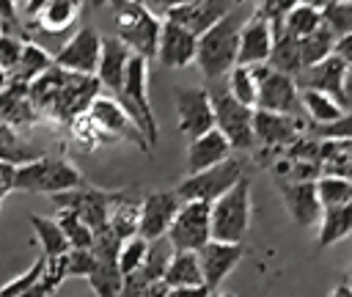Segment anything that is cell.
Segmentation results:
<instances>
[{
    "label": "cell",
    "mask_w": 352,
    "mask_h": 297,
    "mask_svg": "<svg viewBox=\"0 0 352 297\" xmlns=\"http://www.w3.org/2000/svg\"><path fill=\"white\" fill-rule=\"evenodd\" d=\"M99 96V80L88 74H74L60 66H50L41 77L28 85V99L36 110L55 116L60 121H74L88 110V104Z\"/></svg>",
    "instance_id": "cell-1"
},
{
    "label": "cell",
    "mask_w": 352,
    "mask_h": 297,
    "mask_svg": "<svg viewBox=\"0 0 352 297\" xmlns=\"http://www.w3.org/2000/svg\"><path fill=\"white\" fill-rule=\"evenodd\" d=\"M242 11L231 8L217 25H212L206 33L198 36V52L195 63L201 74L214 82L226 77L236 66V52H239V33H242Z\"/></svg>",
    "instance_id": "cell-2"
},
{
    "label": "cell",
    "mask_w": 352,
    "mask_h": 297,
    "mask_svg": "<svg viewBox=\"0 0 352 297\" xmlns=\"http://www.w3.org/2000/svg\"><path fill=\"white\" fill-rule=\"evenodd\" d=\"M107 6L113 14V36L124 41L132 55H140L146 60L154 58L162 19L143 0H110Z\"/></svg>",
    "instance_id": "cell-3"
},
{
    "label": "cell",
    "mask_w": 352,
    "mask_h": 297,
    "mask_svg": "<svg viewBox=\"0 0 352 297\" xmlns=\"http://www.w3.org/2000/svg\"><path fill=\"white\" fill-rule=\"evenodd\" d=\"M82 184H88V182L69 157L41 154L25 165H16V170H14V190H22V192L58 195V192H66V190H74Z\"/></svg>",
    "instance_id": "cell-4"
},
{
    "label": "cell",
    "mask_w": 352,
    "mask_h": 297,
    "mask_svg": "<svg viewBox=\"0 0 352 297\" xmlns=\"http://www.w3.org/2000/svg\"><path fill=\"white\" fill-rule=\"evenodd\" d=\"M116 99L124 104V110L140 126V132L146 135L148 146H154L160 140V126H157L154 107H151V99H148V60L146 58H140V55L129 58V66H126V74H124V85H121Z\"/></svg>",
    "instance_id": "cell-5"
},
{
    "label": "cell",
    "mask_w": 352,
    "mask_h": 297,
    "mask_svg": "<svg viewBox=\"0 0 352 297\" xmlns=\"http://www.w3.org/2000/svg\"><path fill=\"white\" fill-rule=\"evenodd\" d=\"M250 179L242 176L228 192L212 204V239L242 242L250 226Z\"/></svg>",
    "instance_id": "cell-6"
},
{
    "label": "cell",
    "mask_w": 352,
    "mask_h": 297,
    "mask_svg": "<svg viewBox=\"0 0 352 297\" xmlns=\"http://www.w3.org/2000/svg\"><path fill=\"white\" fill-rule=\"evenodd\" d=\"M165 239L173 250L198 253L212 239V204H206V201H182Z\"/></svg>",
    "instance_id": "cell-7"
},
{
    "label": "cell",
    "mask_w": 352,
    "mask_h": 297,
    "mask_svg": "<svg viewBox=\"0 0 352 297\" xmlns=\"http://www.w3.org/2000/svg\"><path fill=\"white\" fill-rule=\"evenodd\" d=\"M242 162L228 157L206 170H198V173H190L179 187H176V195L182 201H206V204H214L223 192H228L239 179H242Z\"/></svg>",
    "instance_id": "cell-8"
},
{
    "label": "cell",
    "mask_w": 352,
    "mask_h": 297,
    "mask_svg": "<svg viewBox=\"0 0 352 297\" xmlns=\"http://www.w3.org/2000/svg\"><path fill=\"white\" fill-rule=\"evenodd\" d=\"M124 195H126V192H110V190H99V187H94V184H82V187H74V190H66V192L52 195V204H55L58 209H72V212H77V214L88 223V228L96 234L99 228L107 226L113 206H116Z\"/></svg>",
    "instance_id": "cell-9"
},
{
    "label": "cell",
    "mask_w": 352,
    "mask_h": 297,
    "mask_svg": "<svg viewBox=\"0 0 352 297\" xmlns=\"http://www.w3.org/2000/svg\"><path fill=\"white\" fill-rule=\"evenodd\" d=\"M212 107H214V126L226 135L231 148H253L256 135H253V107L236 102L226 88L209 91Z\"/></svg>",
    "instance_id": "cell-10"
},
{
    "label": "cell",
    "mask_w": 352,
    "mask_h": 297,
    "mask_svg": "<svg viewBox=\"0 0 352 297\" xmlns=\"http://www.w3.org/2000/svg\"><path fill=\"white\" fill-rule=\"evenodd\" d=\"M253 74L258 80V99H256V110H267V113H280V116H294L302 110L300 104V88L297 80L270 69L267 63L253 66Z\"/></svg>",
    "instance_id": "cell-11"
},
{
    "label": "cell",
    "mask_w": 352,
    "mask_h": 297,
    "mask_svg": "<svg viewBox=\"0 0 352 297\" xmlns=\"http://www.w3.org/2000/svg\"><path fill=\"white\" fill-rule=\"evenodd\" d=\"M88 118L104 132V138H116V140H129L135 143L140 151H148V140L146 135L140 132V126L132 121V116L124 110V104L113 96V94H99L94 96V102L88 104Z\"/></svg>",
    "instance_id": "cell-12"
},
{
    "label": "cell",
    "mask_w": 352,
    "mask_h": 297,
    "mask_svg": "<svg viewBox=\"0 0 352 297\" xmlns=\"http://www.w3.org/2000/svg\"><path fill=\"white\" fill-rule=\"evenodd\" d=\"M173 102H176V124L179 132L187 135L190 140L214 129V107H212V96L206 88H176L173 91Z\"/></svg>",
    "instance_id": "cell-13"
},
{
    "label": "cell",
    "mask_w": 352,
    "mask_h": 297,
    "mask_svg": "<svg viewBox=\"0 0 352 297\" xmlns=\"http://www.w3.org/2000/svg\"><path fill=\"white\" fill-rule=\"evenodd\" d=\"M102 41L104 36L96 30V28H80L60 50L58 55L52 58L55 66L66 69V72H74V74H88V77H96V69H99V58H102Z\"/></svg>",
    "instance_id": "cell-14"
},
{
    "label": "cell",
    "mask_w": 352,
    "mask_h": 297,
    "mask_svg": "<svg viewBox=\"0 0 352 297\" xmlns=\"http://www.w3.org/2000/svg\"><path fill=\"white\" fill-rule=\"evenodd\" d=\"M182 206V198L176 195V190H157V192H148L143 201H140V209H138V234L146 239V242H154V239H162L176 217Z\"/></svg>",
    "instance_id": "cell-15"
},
{
    "label": "cell",
    "mask_w": 352,
    "mask_h": 297,
    "mask_svg": "<svg viewBox=\"0 0 352 297\" xmlns=\"http://www.w3.org/2000/svg\"><path fill=\"white\" fill-rule=\"evenodd\" d=\"M349 72L352 66L338 58L336 52L327 55L324 60L314 63L311 69H305V80H302V88H314V91H322L327 94L330 99H336L341 107H346V96H349Z\"/></svg>",
    "instance_id": "cell-16"
},
{
    "label": "cell",
    "mask_w": 352,
    "mask_h": 297,
    "mask_svg": "<svg viewBox=\"0 0 352 297\" xmlns=\"http://www.w3.org/2000/svg\"><path fill=\"white\" fill-rule=\"evenodd\" d=\"M242 256H245L242 242H217V239H209L198 250V264H201L204 286L209 292L220 289V283L231 275V270L242 261Z\"/></svg>",
    "instance_id": "cell-17"
},
{
    "label": "cell",
    "mask_w": 352,
    "mask_h": 297,
    "mask_svg": "<svg viewBox=\"0 0 352 297\" xmlns=\"http://www.w3.org/2000/svg\"><path fill=\"white\" fill-rule=\"evenodd\" d=\"M195 52H198V36H192L187 28H182L170 19H162L160 41H157L160 63L168 69H184V66L195 63Z\"/></svg>",
    "instance_id": "cell-18"
},
{
    "label": "cell",
    "mask_w": 352,
    "mask_h": 297,
    "mask_svg": "<svg viewBox=\"0 0 352 297\" xmlns=\"http://www.w3.org/2000/svg\"><path fill=\"white\" fill-rule=\"evenodd\" d=\"M275 44V30L272 22L264 14H253L239 33V52H236V63L239 66H261L270 60Z\"/></svg>",
    "instance_id": "cell-19"
},
{
    "label": "cell",
    "mask_w": 352,
    "mask_h": 297,
    "mask_svg": "<svg viewBox=\"0 0 352 297\" xmlns=\"http://www.w3.org/2000/svg\"><path fill=\"white\" fill-rule=\"evenodd\" d=\"M231 8H234V0H195V3H187V6L168 11L162 19H170L176 25L187 28L192 36H201L212 25H217Z\"/></svg>",
    "instance_id": "cell-20"
},
{
    "label": "cell",
    "mask_w": 352,
    "mask_h": 297,
    "mask_svg": "<svg viewBox=\"0 0 352 297\" xmlns=\"http://www.w3.org/2000/svg\"><path fill=\"white\" fill-rule=\"evenodd\" d=\"M129 58H132V50H129L124 41H118L116 36L104 38V41H102L99 69H96L99 88H104L107 94L118 96V91H121V85H124V74H126Z\"/></svg>",
    "instance_id": "cell-21"
},
{
    "label": "cell",
    "mask_w": 352,
    "mask_h": 297,
    "mask_svg": "<svg viewBox=\"0 0 352 297\" xmlns=\"http://www.w3.org/2000/svg\"><path fill=\"white\" fill-rule=\"evenodd\" d=\"M283 204L297 226H314L322 217V204L316 195V182H289L280 187Z\"/></svg>",
    "instance_id": "cell-22"
},
{
    "label": "cell",
    "mask_w": 352,
    "mask_h": 297,
    "mask_svg": "<svg viewBox=\"0 0 352 297\" xmlns=\"http://www.w3.org/2000/svg\"><path fill=\"white\" fill-rule=\"evenodd\" d=\"M228 157H231V143L226 140V135L217 126L204 132V135H198V138H192L190 146H187V168H190V173L206 170V168H212V165H217V162H223Z\"/></svg>",
    "instance_id": "cell-23"
},
{
    "label": "cell",
    "mask_w": 352,
    "mask_h": 297,
    "mask_svg": "<svg viewBox=\"0 0 352 297\" xmlns=\"http://www.w3.org/2000/svg\"><path fill=\"white\" fill-rule=\"evenodd\" d=\"M300 132V118L294 116H280V113H267V110H256L253 113V135L256 140L267 143V146H283L292 143Z\"/></svg>",
    "instance_id": "cell-24"
},
{
    "label": "cell",
    "mask_w": 352,
    "mask_h": 297,
    "mask_svg": "<svg viewBox=\"0 0 352 297\" xmlns=\"http://www.w3.org/2000/svg\"><path fill=\"white\" fill-rule=\"evenodd\" d=\"M80 6H82V0H50L30 19L38 25V30H44L50 36H58V33H66L77 22Z\"/></svg>",
    "instance_id": "cell-25"
},
{
    "label": "cell",
    "mask_w": 352,
    "mask_h": 297,
    "mask_svg": "<svg viewBox=\"0 0 352 297\" xmlns=\"http://www.w3.org/2000/svg\"><path fill=\"white\" fill-rule=\"evenodd\" d=\"M162 283L168 289H184V286H204L198 253L190 250H173L168 258V267L162 272Z\"/></svg>",
    "instance_id": "cell-26"
},
{
    "label": "cell",
    "mask_w": 352,
    "mask_h": 297,
    "mask_svg": "<svg viewBox=\"0 0 352 297\" xmlns=\"http://www.w3.org/2000/svg\"><path fill=\"white\" fill-rule=\"evenodd\" d=\"M352 234V201L322 209L319 217V248H330Z\"/></svg>",
    "instance_id": "cell-27"
},
{
    "label": "cell",
    "mask_w": 352,
    "mask_h": 297,
    "mask_svg": "<svg viewBox=\"0 0 352 297\" xmlns=\"http://www.w3.org/2000/svg\"><path fill=\"white\" fill-rule=\"evenodd\" d=\"M52 63H55V60L50 58V52H47L44 47H38L36 41H25L22 58H19V63L14 66V72H11L8 77H11V82L30 85V82H33L36 77H41Z\"/></svg>",
    "instance_id": "cell-28"
},
{
    "label": "cell",
    "mask_w": 352,
    "mask_h": 297,
    "mask_svg": "<svg viewBox=\"0 0 352 297\" xmlns=\"http://www.w3.org/2000/svg\"><path fill=\"white\" fill-rule=\"evenodd\" d=\"M322 25H324L322 6H316V3H302V0H300L297 6H292V8L286 11V16H283V22H280V30L289 33V36H294V38H302V36L319 30Z\"/></svg>",
    "instance_id": "cell-29"
},
{
    "label": "cell",
    "mask_w": 352,
    "mask_h": 297,
    "mask_svg": "<svg viewBox=\"0 0 352 297\" xmlns=\"http://www.w3.org/2000/svg\"><path fill=\"white\" fill-rule=\"evenodd\" d=\"M270 69L275 72H283L289 77H297L302 74V60H300V38L278 30L275 33V44H272V52H270V60H267Z\"/></svg>",
    "instance_id": "cell-30"
},
{
    "label": "cell",
    "mask_w": 352,
    "mask_h": 297,
    "mask_svg": "<svg viewBox=\"0 0 352 297\" xmlns=\"http://www.w3.org/2000/svg\"><path fill=\"white\" fill-rule=\"evenodd\" d=\"M300 104H302V113L314 121V126L330 124V121H336V118L344 116V107L336 99H330L327 94L314 91V88H302L300 91Z\"/></svg>",
    "instance_id": "cell-31"
},
{
    "label": "cell",
    "mask_w": 352,
    "mask_h": 297,
    "mask_svg": "<svg viewBox=\"0 0 352 297\" xmlns=\"http://www.w3.org/2000/svg\"><path fill=\"white\" fill-rule=\"evenodd\" d=\"M30 226L36 231V239L41 242V256L50 261V258H58L69 250V242L60 231V226L50 217H41V214H30Z\"/></svg>",
    "instance_id": "cell-32"
},
{
    "label": "cell",
    "mask_w": 352,
    "mask_h": 297,
    "mask_svg": "<svg viewBox=\"0 0 352 297\" xmlns=\"http://www.w3.org/2000/svg\"><path fill=\"white\" fill-rule=\"evenodd\" d=\"M333 50H336V36H333V30H330L327 25H322L319 30L302 36V38H300V60H302V72L311 69L314 63L324 60L327 55H333Z\"/></svg>",
    "instance_id": "cell-33"
},
{
    "label": "cell",
    "mask_w": 352,
    "mask_h": 297,
    "mask_svg": "<svg viewBox=\"0 0 352 297\" xmlns=\"http://www.w3.org/2000/svg\"><path fill=\"white\" fill-rule=\"evenodd\" d=\"M316 195H319L322 209L349 204L352 201V179L341 176V173H322L316 179Z\"/></svg>",
    "instance_id": "cell-34"
},
{
    "label": "cell",
    "mask_w": 352,
    "mask_h": 297,
    "mask_svg": "<svg viewBox=\"0 0 352 297\" xmlns=\"http://www.w3.org/2000/svg\"><path fill=\"white\" fill-rule=\"evenodd\" d=\"M226 80H228V85H226V91L236 99V102H242V104H248V107H253L256 110V99H258V80H256V74H253V66H234L228 74H226Z\"/></svg>",
    "instance_id": "cell-35"
},
{
    "label": "cell",
    "mask_w": 352,
    "mask_h": 297,
    "mask_svg": "<svg viewBox=\"0 0 352 297\" xmlns=\"http://www.w3.org/2000/svg\"><path fill=\"white\" fill-rule=\"evenodd\" d=\"M41 157L38 151H33L11 124L0 121V162H8V165H25L30 160Z\"/></svg>",
    "instance_id": "cell-36"
},
{
    "label": "cell",
    "mask_w": 352,
    "mask_h": 297,
    "mask_svg": "<svg viewBox=\"0 0 352 297\" xmlns=\"http://www.w3.org/2000/svg\"><path fill=\"white\" fill-rule=\"evenodd\" d=\"M55 223L60 226V231H63V236H66V242H69L72 250H88V248H91L94 231L88 228V223H85L77 212H72V209H58Z\"/></svg>",
    "instance_id": "cell-37"
},
{
    "label": "cell",
    "mask_w": 352,
    "mask_h": 297,
    "mask_svg": "<svg viewBox=\"0 0 352 297\" xmlns=\"http://www.w3.org/2000/svg\"><path fill=\"white\" fill-rule=\"evenodd\" d=\"M322 16L336 38L352 33V0H327L322 6Z\"/></svg>",
    "instance_id": "cell-38"
},
{
    "label": "cell",
    "mask_w": 352,
    "mask_h": 297,
    "mask_svg": "<svg viewBox=\"0 0 352 297\" xmlns=\"http://www.w3.org/2000/svg\"><path fill=\"white\" fill-rule=\"evenodd\" d=\"M146 253H148V242H146L140 234L124 239V242H121V250H118V270H121V275H124V278L132 275V272L143 264Z\"/></svg>",
    "instance_id": "cell-39"
},
{
    "label": "cell",
    "mask_w": 352,
    "mask_h": 297,
    "mask_svg": "<svg viewBox=\"0 0 352 297\" xmlns=\"http://www.w3.org/2000/svg\"><path fill=\"white\" fill-rule=\"evenodd\" d=\"M44 267H47V258L44 256H38L22 275H16L14 280H8L3 289H0V297H19L22 292H28L30 286H36L38 280H41V275H44Z\"/></svg>",
    "instance_id": "cell-40"
},
{
    "label": "cell",
    "mask_w": 352,
    "mask_h": 297,
    "mask_svg": "<svg viewBox=\"0 0 352 297\" xmlns=\"http://www.w3.org/2000/svg\"><path fill=\"white\" fill-rule=\"evenodd\" d=\"M22 47H25V41H22L16 33H0V69H3L6 74H11L14 66L19 63Z\"/></svg>",
    "instance_id": "cell-41"
},
{
    "label": "cell",
    "mask_w": 352,
    "mask_h": 297,
    "mask_svg": "<svg viewBox=\"0 0 352 297\" xmlns=\"http://www.w3.org/2000/svg\"><path fill=\"white\" fill-rule=\"evenodd\" d=\"M314 132H316L322 140L352 143V113L344 110L341 118H336V121H330V124H322V126H314Z\"/></svg>",
    "instance_id": "cell-42"
},
{
    "label": "cell",
    "mask_w": 352,
    "mask_h": 297,
    "mask_svg": "<svg viewBox=\"0 0 352 297\" xmlns=\"http://www.w3.org/2000/svg\"><path fill=\"white\" fill-rule=\"evenodd\" d=\"M19 8L16 0H0V33H11V28H19Z\"/></svg>",
    "instance_id": "cell-43"
},
{
    "label": "cell",
    "mask_w": 352,
    "mask_h": 297,
    "mask_svg": "<svg viewBox=\"0 0 352 297\" xmlns=\"http://www.w3.org/2000/svg\"><path fill=\"white\" fill-rule=\"evenodd\" d=\"M14 170L16 165H8V162H0V206L6 201V195L14 190Z\"/></svg>",
    "instance_id": "cell-44"
},
{
    "label": "cell",
    "mask_w": 352,
    "mask_h": 297,
    "mask_svg": "<svg viewBox=\"0 0 352 297\" xmlns=\"http://www.w3.org/2000/svg\"><path fill=\"white\" fill-rule=\"evenodd\" d=\"M154 14H168V11H173V8H179V6H187V3H195V0H143Z\"/></svg>",
    "instance_id": "cell-45"
},
{
    "label": "cell",
    "mask_w": 352,
    "mask_h": 297,
    "mask_svg": "<svg viewBox=\"0 0 352 297\" xmlns=\"http://www.w3.org/2000/svg\"><path fill=\"white\" fill-rule=\"evenodd\" d=\"M212 292L206 286H184V289H168L165 297H209Z\"/></svg>",
    "instance_id": "cell-46"
},
{
    "label": "cell",
    "mask_w": 352,
    "mask_h": 297,
    "mask_svg": "<svg viewBox=\"0 0 352 297\" xmlns=\"http://www.w3.org/2000/svg\"><path fill=\"white\" fill-rule=\"evenodd\" d=\"M338 58H344L349 66H352V33H346V36H341V38H336V50H333Z\"/></svg>",
    "instance_id": "cell-47"
},
{
    "label": "cell",
    "mask_w": 352,
    "mask_h": 297,
    "mask_svg": "<svg viewBox=\"0 0 352 297\" xmlns=\"http://www.w3.org/2000/svg\"><path fill=\"white\" fill-rule=\"evenodd\" d=\"M55 292H58V289H55V286H50V283L41 278L36 286H30L28 292H22L19 297H50V294H55Z\"/></svg>",
    "instance_id": "cell-48"
},
{
    "label": "cell",
    "mask_w": 352,
    "mask_h": 297,
    "mask_svg": "<svg viewBox=\"0 0 352 297\" xmlns=\"http://www.w3.org/2000/svg\"><path fill=\"white\" fill-rule=\"evenodd\" d=\"M330 297H352V286L341 283V286H336V289H333V294H330Z\"/></svg>",
    "instance_id": "cell-49"
},
{
    "label": "cell",
    "mask_w": 352,
    "mask_h": 297,
    "mask_svg": "<svg viewBox=\"0 0 352 297\" xmlns=\"http://www.w3.org/2000/svg\"><path fill=\"white\" fill-rule=\"evenodd\" d=\"M6 82H8V74H6V72H3V69H0V94H3V91H6Z\"/></svg>",
    "instance_id": "cell-50"
},
{
    "label": "cell",
    "mask_w": 352,
    "mask_h": 297,
    "mask_svg": "<svg viewBox=\"0 0 352 297\" xmlns=\"http://www.w3.org/2000/svg\"><path fill=\"white\" fill-rule=\"evenodd\" d=\"M110 0H94V8H102V6H107Z\"/></svg>",
    "instance_id": "cell-51"
},
{
    "label": "cell",
    "mask_w": 352,
    "mask_h": 297,
    "mask_svg": "<svg viewBox=\"0 0 352 297\" xmlns=\"http://www.w3.org/2000/svg\"><path fill=\"white\" fill-rule=\"evenodd\" d=\"M16 3H28V0H16Z\"/></svg>",
    "instance_id": "cell-52"
}]
</instances>
